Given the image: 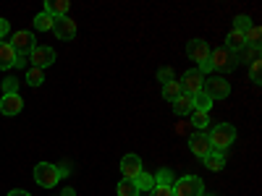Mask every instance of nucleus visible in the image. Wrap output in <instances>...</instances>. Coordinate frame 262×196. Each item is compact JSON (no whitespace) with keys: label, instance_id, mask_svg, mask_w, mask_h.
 Here are the masks:
<instances>
[{"label":"nucleus","instance_id":"c85d7f7f","mask_svg":"<svg viewBox=\"0 0 262 196\" xmlns=\"http://www.w3.org/2000/svg\"><path fill=\"white\" fill-rule=\"evenodd\" d=\"M3 94H18V81L16 79H6L3 81Z\"/></svg>","mask_w":262,"mask_h":196},{"label":"nucleus","instance_id":"4be33fe9","mask_svg":"<svg viewBox=\"0 0 262 196\" xmlns=\"http://www.w3.org/2000/svg\"><path fill=\"white\" fill-rule=\"evenodd\" d=\"M116 193H118V196H139V188H137V183H134V181L121 178V183H118Z\"/></svg>","mask_w":262,"mask_h":196},{"label":"nucleus","instance_id":"a878e982","mask_svg":"<svg viewBox=\"0 0 262 196\" xmlns=\"http://www.w3.org/2000/svg\"><path fill=\"white\" fill-rule=\"evenodd\" d=\"M42 81H45V74H42L39 68H29L27 71V84L29 86H39Z\"/></svg>","mask_w":262,"mask_h":196},{"label":"nucleus","instance_id":"393cba45","mask_svg":"<svg viewBox=\"0 0 262 196\" xmlns=\"http://www.w3.org/2000/svg\"><path fill=\"white\" fill-rule=\"evenodd\" d=\"M259 37H262V29L254 27V24L244 32V42H247V45H259Z\"/></svg>","mask_w":262,"mask_h":196},{"label":"nucleus","instance_id":"4468645a","mask_svg":"<svg viewBox=\"0 0 262 196\" xmlns=\"http://www.w3.org/2000/svg\"><path fill=\"white\" fill-rule=\"evenodd\" d=\"M21 110H24V100L18 94H3V100H0V113L3 115H18Z\"/></svg>","mask_w":262,"mask_h":196},{"label":"nucleus","instance_id":"423d86ee","mask_svg":"<svg viewBox=\"0 0 262 196\" xmlns=\"http://www.w3.org/2000/svg\"><path fill=\"white\" fill-rule=\"evenodd\" d=\"M210 63H212V68L217 71H231V68H236V53H231L228 47H215V50H210Z\"/></svg>","mask_w":262,"mask_h":196},{"label":"nucleus","instance_id":"9d476101","mask_svg":"<svg viewBox=\"0 0 262 196\" xmlns=\"http://www.w3.org/2000/svg\"><path fill=\"white\" fill-rule=\"evenodd\" d=\"M189 149H191L200 160H205V157L210 155L212 146H210V139H207L205 131H196V134H191V136H189Z\"/></svg>","mask_w":262,"mask_h":196},{"label":"nucleus","instance_id":"2f4dec72","mask_svg":"<svg viewBox=\"0 0 262 196\" xmlns=\"http://www.w3.org/2000/svg\"><path fill=\"white\" fill-rule=\"evenodd\" d=\"M8 29H11V24H8L6 18H0V39H3V37L8 34Z\"/></svg>","mask_w":262,"mask_h":196},{"label":"nucleus","instance_id":"dca6fc26","mask_svg":"<svg viewBox=\"0 0 262 196\" xmlns=\"http://www.w3.org/2000/svg\"><path fill=\"white\" fill-rule=\"evenodd\" d=\"M205 167H210V170H223L226 167V152H221V149H212L210 155L205 157Z\"/></svg>","mask_w":262,"mask_h":196},{"label":"nucleus","instance_id":"72a5a7b5","mask_svg":"<svg viewBox=\"0 0 262 196\" xmlns=\"http://www.w3.org/2000/svg\"><path fill=\"white\" fill-rule=\"evenodd\" d=\"M60 196H76V191L74 188H63V193Z\"/></svg>","mask_w":262,"mask_h":196},{"label":"nucleus","instance_id":"9b49d317","mask_svg":"<svg viewBox=\"0 0 262 196\" xmlns=\"http://www.w3.org/2000/svg\"><path fill=\"white\" fill-rule=\"evenodd\" d=\"M186 55L194 63H205V60H210V45L205 39H189L186 42Z\"/></svg>","mask_w":262,"mask_h":196},{"label":"nucleus","instance_id":"0eeeda50","mask_svg":"<svg viewBox=\"0 0 262 196\" xmlns=\"http://www.w3.org/2000/svg\"><path fill=\"white\" fill-rule=\"evenodd\" d=\"M179 86H181V94H189V97H194L196 92H202V86H205V76L200 74V71H186L184 74V79L179 81Z\"/></svg>","mask_w":262,"mask_h":196},{"label":"nucleus","instance_id":"bb28decb","mask_svg":"<svg viewBox=\"0 0 262 196\" xmlns=\"http://www.w3.org/2000/svg\"><path fill=\"white\" fill-rule=\"evenodd\" d=\"M249 27H252V18H249V16H236V18H233V32H242V34H244Z\"/></svg>","mask_w":262,"mask_h":196},{"label":"nucleus","instance_id":"f257e3e1","mask_svg":"<svg viewBox=\"0 0 262 196\" xmlns=\"http://www.w3.org/2000/svg\"><path fill=\"white\" fill-rule=\"evenodd\" d=\"M205 134H207L212 149L226 152V146H231V144L236 141V126H231V123H217V126H212L210 131H205Z\"/></svg>","mask_w":262,"mask_h":196},{"label":"nucleus","instance_id":"412c9836","mask_svg":"<svg viewBox=\"0 0 262 196\" xmlns=\"http://www.w3.org/2000/svg\"><path fill=\"white\" fill-rule=\"evenodd\" d=\"M134 183H137V188H139V193H142V191H152V188H155V178H152V176H149V173H144V170H142V173H139V176L134 178Z\"/></svg>","mask_w":262,"mask_h":196},{"label":"nucleus","instance_id":"f704fd0d","mask_svg":"<svg viewBox=\"0 0 262 196\" xmlns=\"http://www.w3.org/2000/svg\"><path fill=\"white\" fill-rule=\"evenodd\" d=\"M202 196H210V193H202Z\"/></svg>","mask_w":262,"mask_h":196},{"label":"nucleus","instance_id":"cd10ccee","mask_svg":"<svg viewBox=\"0 0 262 196\" xmlns=\"http://www.w3.org/2000/svg\"><path fill=\"white\" fill-rule=\"evenodd\" d=\"M259 68H262V63L259 60H252V68H249V79H252V84H262V76H259Z\"/></svg>","mask_w":262,"mask_h":196},{"label":"nucleus","instance_id":"7c9ffc66","mask_svg":"<svg viewBox=\"0 0 262 196\" xmlns=\"http://www.w3.org/2000/svg\"><path fill=\"white\" fill-rule=\"evenodd\" d=\"M158 81H160V84L176 81V79H173V68H160V71H158Z\"/></svg>","mask_w":262,"mask_h":196},{"label":"nucleus","instance_id":"2eb2a0df","mask_svg":"<svg viewBox=\"0 0 262 196\" xmlns=\"http://www.w3.org/2000/svg\"><path fill=\"white\" fill-rule=\"evenodd\" d=\"M69 8H71L69 0H45V13H50L53 18L69 16Z\"/></svg>","mask_w":262,"mask_h":196},{"label":"nucleus","instance_id":"c756f323","mask_svg":"<svg viewBox=\"0 0 262 196\" xmlns=\"http://www.w3.org/2000/svg\"><path fill=\"white\" fill-rule=\"evenodd\" d=\"M149 196H173V186H155Z\"/></svg>","mask_w":262,"mask_h":196},{"label":"nucleus","instance_id":"39448f33","mask_svg":"<svg viewBox=\"0 0 262 196\" xmlns=\"http://www.w3.org/2000/svg\"><path fill=\"white\" fill-rule=\"evenodd\" d=\"M202 92H205L212 102H215V100H226V97L231 94V84H228L226 79H221V76H212V79L205 81Z\"/></svg>","mask_w":262,"mask_h":196},{"label":"nucleus","instance_id":"aec40b11","mask_svg":"<svg viewBox=\"0 0 262 196\" xmlns=\"http://www.w3.org/2000/svg\"><path fill=\"white\" fill-rule=\"evenodd\" d=\"M191 100H194V110H196V113H207L210 107H212V100H210L205 92H196Z\"/></svg>","mask_w":262,"mask_h":196},{"label":"nucleus","instance_id":"f8f14e48","mask_svg":"<svg viewBox=\"0 0 262 196\" xmlns=\"http://www.w3.org/2000/svg\"><path fill=\"white\" fill-rule=\"evenodd\" d=\"M13 65L16 68L24 65V58H18L8 42H0V71H8V68H13Z\"/></svg>","mask_w":262,"mask_h":196},{"label":"nucleus","instance_id":"b1692460","mask_svg":"<svg viewBox=\"0 0 262 196\" xmlns=\"http://www.w3.org/2000/svg\"><path fill=\"white\" fill-rule=\"evenodd\" d=\"M191 126L196 128V131H205L207 126H210V118H207V113H191Z\"/></svg>","mask_w":262,"mask_h":196},{"label":"nucleus","instance_id":"5701e85b","mask_svg":"<svg viewBox=\"0 0 262 196\" xmlns=\"http://www.w3.org/2000/svg\"><path fill=\"white\" fill-rule=\"evenodd\" d=\"M176 183V176H173L170 167H160V173L155 176V186H173Z\"/></svg>","mask_w":262,"mask_h":196},{"label":"nucleus","instance_id":"6e6552de","mask_svg":"<svg viewBox=\"0 0 262 196\" xmlns=\"http://www.w3.org/2000/svg\"><path fill=\"white\" fill-rule=\"evenodd\" d=\"M8 45L13 47V53H16L18 58H24V55H29L32 47H34V34H32V32H16V34L11 37Z\"/></svg>","mask_w":262,"mask_h":196},{"label":"nucleus","instance_id":"1a4fd4ad","mask_svg":"<svg viewBox=\"0 0 262 196\" xmlns=\"http://www.w3.org/2000/svg\"><path fill=\"white\" fill-rule=\"evenodd\" d=\"M58 39H74L76 37V21L69 16H58L53 18V29H50Z\"/></svg>","mask_w":262,"mask_h":196},{"label":"nucleus","instance_id":"a211bd4d","mask_svg":"<svg viewBox=\"0 0 262 196\" xmlns=\"http://www.w3.org/2000/svg\"><path fill=\"white\" fill-rule=\"evenodd\" d=\"M34 29H37V32H50V29H53V16L45 13V11L37 13V16H34Z\"/></svg>","mask_w":262,"mask_h":196},{"label":"nucleus","instance_id":"7ed1b4c3","mask_svg":"<svg viewBox=\"0 0 262 196\" xmlns=\"http://www.w3.org/2000/svg\"><path fill=\"white\" fill-rule=\"evenodd\" d=\"M58 178H60L58 165H50V162H37V167H34V181H37L42 188H53V186H58Z\"/></svg>","mask_w":262,"mask_h":196},{"label":"nucleus","instance_id":"f3484780","mask_svg":"<svg viewBox=\"0 0 262 196\" xmlns=\"http://www.w3.org/2000/svg\"><path fill=\"white\" fill-rule=\"evenodd\" d=\"M173 113L176 115H191L194 113V100L189 94H181L176 102H173Z\"/></svg>","mask_w":262,"mask_h":196},{"label":"nucleus","instance_id":"473e14b6","mask_svg":"<svg viewBox=\"0 0 262 196\" xmlns=\"http://www.w3.org/2000/svg\"><path fill=\"white\" fill-rule=\"evenodd\" d=\"M8 196H29V193H27V191H21V188H13Z\"/></svg>","mask_w":262,"mask_h":196},{"label":"nucleus","instance_id":"ddd939ff","mask_svg":"<svg viewBox=\"0 0 262 196\" xmlns=\"http://www.w3.org/2000/svg\"><path fill=\"white\" fill-rule=\"evenodd\" d=\"M139 173H142V157H139V155H126V157L121 160V176H123L126 181H134Z\"/></svg>","mask_w":262,"mask_h":196},{"label":"nucleus","instance_id":"6ab92c4d","mask_svg":"<svg viewBox=\"0 0 262 196\" xmlns=\"http://www.w3.org/2000/svg\"><path fill=\"white\" fill-rule=\"evenodd\" d=\"M163 97H165L168 102H176V100L181 97V86H179V81H168V84H163Z\"/></svg>","mask_w":262,"mask_h":196},{"label":"nucleus","instance_id":"f03ea898","mask_svg":"<svg viewBox=\"0 0 262 196\" xmlns=\"http://www.w3.org/2000/svg\"><path fill=\"white\" fill-rule=\"evenodd\" d=\"M202 193H205V183L196 176H184L173 183V196H202Z\"/></svg>","mask_w":262,"mask_h":196},{"label":"nucleus","instance_id":"20e7f679","mask_svg":"<svg viewBox=\"0 0 262 196\" xmlns=\"http://www.w3.org/2000/svg\"><path fill=\"white\" fill-rule=\"evenodd\" d=\"M29 63H32V68H39V71H45L48 65L55 63V50L48 47V45H34L32 53H29Z\"/></svg>","mask_w":262,"mask_h":196}]
</instances>
